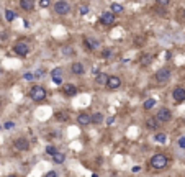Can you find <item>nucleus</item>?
I'll return each instance as SVG.
<instances>
[{
	"mask_svg": "<svg viewBox=\"0 0 185 177\" xmlns=\"http://www.w3.org/2000/svg\"><path fill=\"white\" fill-rule=\"evenodd\" d=\"M110 54H111V51L110 49H105L103 53H102V57H110Z\"/></svg>",
	"mask_w": 185,
	"mask_h": 177,
	"instance_id": "35",
	"label": "nucleus"
},
{
	"mask_svg": "<svg viewBox=\"0 0 185 177\" xmlns=\"http://www.w3.org/2000/svg\"><path fill=\"white\" fill-rule=\"evenodd\" d=\"M44 177H58V172H56V171H49V172H46Z\"/></svg>",
	"mask_w": 185,
	"mask_h": 177,
	"instance_id": "33",
	"label": "nucleus"
},
{
	"mask_svg": "<svg viewBox=\"0 0 185 177\" xmlns=\"http://www.w3.org/2000/svg\"><path fill=\"white\" fill-rule=\"evenodd\" d=\"M13 144H15V148L18 151H28L30 149V141H28L26 138H18Z\"/></svg>",
	"mask_w": 185,
	"mask_h": 177,
	"instance_id": "9",
	"label": "nucleus"
},
{
	"mask_svg": "<svg viewBox=\"0 0 185 177\" xmlns=\"http://www.w3.org/2000/svg\"><path fill=\"white\" fill-rule=\"evenodd\" d=\"M62 94L66 95V97H74V95L77 94V87L74 84H66L62 87Z\"/></svg>",
	"mask_w": 185,
	"mask_h": 177,
	"instance_id": "13",
	"label": "nucleus"
},
{
	"mask_svg": "<svg viewBox=\"0 0 185 177\" xmlns=\"http://www.w3.org/2000/svg\"><path fill=\"white\" fill-rule=\"evenodd\" d=\"M108 77L110 76H106V74H98V76L95 77V82L98 85H106V82H108Z\"/></svg>",
	"mask_w": 185,
	"mask_h": 177,
	"instance_id": "17",
	"label": "nucleus"
},
{
	"mask_svg": "<svg viewBox=\"0 0 185 177\" xmlns=\"http://www.w3.org/2000/svg\"><path fill=\"white\" fill-rule=\"evenodd\" d=\"M51 5V2H48V0H41L39 2V7H43V8H44V7H49Z\"/></svg>",
	"mask_w": 185,
	"mask_h": 177,
	"instance_id": "32",
	"label": "nucleus"
},
{
	"mask_svg": "<svg viewBox=\"0 0 185 177\" xmlns=\"http://www.w3.org/2000/svg\"><path fill=\"white\" fill-rule=\"evenodd\" d=\"M179 146L182 148V149H185V136L179 138Z\"/></svg>",
	"mask_w": 185,
	"mask_h": 177,
	"instance_id": "31",
	"label": "nucleus"
},
{
	"mask_svg": "<svg viewBox=\"0 0 185 177\" xmlns=\"http://www.w3.org/2000/svg\"><path fill=\"white\" fill-rule=\"evenodd\" d=\"M151 61H152V57L149 56V54H146V56L141 57V66H149V64H151Z\"/></svg>",
	"mask_w": 185,
	"mask_h": 177,
	"instance_id": "26",
	"label": "nucleus"
},
{
	"mask_svg": "<svg viewBox=\"0 0 185 177\" xmlns=\"http://www.w3.org/2000/svg\"><path fill=\"white\" fill-rule=\"evenodd\" d=\"M121 85V79L118 76H110L108 77V82H106V87L110 88V90H116V88Z\"/></svg>",
	"mask_w": 185,
	"mask_h": 177,
	"instance_id": "7",
	"label": "nucleus"
},
{
	"mask_svg": "<svg viewBox=\"0 0 185 177\" xmlns=\"http://www.w3.org/2000/svg\"><path fill=\"white\" fill-rule=\"evenodd\" d=\"M70 10V5L67 2H64V0H59V2L54 3V12L58 15H67Z\"/></svg>",
	"mask_w": 185,
	"mask_h": 177,
	"instance_id": "4",
	"label": "nucleus"
},
{
	"mask_svg": "<svg viewBox=\"0 0 185 177\" xmlns=\"http://www.w3.org/2000/svg\"><path fill=\"white\" fill-rule=\"evenodd\" d=\"M70 71H72V74H75V76H82V74L85 72L82 62H72V66H70Z\"/></svg>",
	"mask_w": 185,
	"mask_h": 177,
	"instance_id": "15",
	"label": "nucleus"
},
{
	"mask_svg": "<svg viewBox=\"0 0 185 177\" xmlns=\"http://www.w3.org/2000/svg\"><path fill=\"white\" fill-rule=\"evenodd\" d=\"M159 123H161V121H159L156 116H149L147 120H146V126H147V130H152V131H156V130L159 128Z\"/></svg>",
	"mask_w": 185,
	"mask_h": 177,
	"instance_id": "14",
	"label": "nucleus"
},
{
	"mask_svg": "<svg viewBox=\"0 0 185 177\" xmlns=\"http://www.w3.org/2000/svg\"><path fill=\"white\" fill-rule=\"evenodd\" d=\"M172 97L175 102H183L185 100V88L183 87H175L174 90H172Z\"/></svg>",
	"mask_w": 185,
	"mask_h": 177,
	"instance_id": "10",
	"label": "nucleus"
},
{
	"mask_svg": "<svg viewBox=\"0 0 185 177\" xmlns=\"http://www.w3.org/2000/svg\"><path fill=\"white\" fill-rule=\"evenodd\" d=\"M46 153L49 156H54V154H58V149H56L54 146H46Z\"/></svg>",
	"mask_w": 185,
	"mask_h": 177,
	"instance_id": "27",
	"label": "nucleus"
},
{
	"mask_svg": "<svg viewBox=\"0 0 185 177\" xmlns=\"http://www.w3.org/2000/svg\"><path fill=\"white\" fill-rule=\"evenodd\" d=\"M0 74H2V69H0Z\"/></svg>",
	"mask_w": 185,
	"mask_h": 177,
	"instance_id": "43",
	"label": "nucleus"
},
{
	"mask_svg": "<svg viewBox=\"0 0 185 177\" xmlns=\"http://www.w3.org/2000/svg\"><path fill=\"white\" fill-rule=\"evenodd\" d=\"M20 7H21L23 10L31 12V10L34 8V2H33V0H21V2H20Z\"/></svg>",
	"mask_w": 185,
	"mask_h": 177,
	"instance_id": "16",
	"label": "nucleus"
},
{
	"mask_svg": "<svg viewBox=\"0 0 185 177\" xmlns=\"http://www.w3.org/2000/svg\"><path fill=\"white\" fill-rule=\"evenodd\" d=\"M43 74H44V71H43V69L36 71V72H34V79H36V77H41V76H43Z\"/></svg>",
	"mask_w": 185,
	"mask_h": 177,
	"instance_id": "36",
	"label": "nucleus"
},
{
	"mask_svg": "<svg viewBox=\"0 0 185 177\" xmlns=\"http://www.w3.org/2000/svg\"><path fill=\"white\" fill-rule=\"evenodd\" d=\"M7 177H18V175H13V174H12V175H7Z\"/></svg>",
	"mask_w": 185,
	"mask_h": 177,
	"instance_id": "39",
	"label": "nucleus"
},
{
	"mask_svg": "<svg viewBox=\"0 0 185 177\" xmlns=\"http://www.w3.org/2000/svg\"><path fill=\"white\" fill-rule=\"evenodd\" d=\"M51 79H53L54 84L61 85V84H62V69H61V67L53 69V72H51Z\"/></svg>",
	"mask_w": 185,
	"mask_h": 177,
	"instance_id": "11",
	"label": "nucleus"
},
{
	"mask_svg": "<svg viewBox=\"0 0 185 177\" xmlns=\"http://www.w3.org/2000/svg\"><path fill=\"white\" fill-rule=\"evenodd\" d=\"M154 77H156L157 82H166V80H169V77H170V69L162 67V69H159L157 72H156Z\"/></svg>",
	"mask_w": 185,
	"mask_h": 177,
	"instance_id": "6",
	"label": "nucleus"
},
{
	"mask_svg": "<svg viewBox=\"0 0 185 177\" xmlns=\"http://www.w3.org/2000/svg\"><path fill=\"white\" fill-rule=\"evenodd\" d=\"M154 105H156V99H147L143 103V108L144 110H151V108H154Z\"/></svg>",
	"mask_w": 185,
	"mask_h": 177,
	"instance_id": "20",
	"label": "nucleus"
},
{
	"mask_svg": "<svg viewBox=\"0 0 185 177\" xmlns=\"http://www.w3.org/2000/svg\"><path fill=\"white\" fill-rule=\"evenodd\" d=\"M23 79H25V80H33V79H34V74H33V72H25V74H23Z\"/></svg>",
	"mask_w": 185,
	"mask_h": 177,
	"instance_id": "28",
	"label": "nucleus"
},
{
	"mask_svg": "<svg viewBox=\"0 0 185 177\" xmlns=\"http://www.w3.org/2000/svg\"><path fill=\"white\" fill-rule=\"evenodd\" d=\"M92 177H98V175H97V174H94V175H92Z\"/></svg>",
	"mask_w": 185,
	"mask_h": 177,
	"instance_id": "40",
	"label": "nucleus"
},
{
	"mask_svg": "<svg viewBox=\"0 0 185 177\" xmlns=\"http://www.w3.org/2000/svg\"><path fill=\"white\" fill-rule=\"evenodd\" d=\"M0 107H2V102H0Z\"/></svg>",
	"mask_w": 185,
	"mask_h": 177,
	"instance_id": "42",
	"label": "nucleus"
},
{
	"mask_svg": "<svg viewBox=\"0 0 185 177\" xmlns=\"http://www.w3.org/2000/svg\"><path fill=\"white\" fill-rule=\"evenodd\" d=\"M77 123H79L80 126H87V125L92 123V115H89V113H79V116H77Z\"/></svg>",
	"mask_w": 185,
	"mask_h": 177,
	"instance_id": "12",
	"label": "nucleus"
},
{
	"mask_svg": "<svg viewBox=\"0 0 185 177\" xmlns=\"http://www.w3.org/2000/svg\"><path fill=\"white\" fill-rule=\"evenodd\" d=\"M0 130H2V126H0Z\"/></svg>",
	"mask_w": 185,
	"mask_h": 177,
	"instance_id": "44",
	"label": "nucleus"
},
{
	"mask_svg": "<svg viewBox=\"0 0 185 177\" xmlns=\"http://www.w3.org/2000/svg\"><path fill=\"white\" fill-rule=\"evenodd\" d=\"M84 43H85V46H87L89 49H95L98 46V43L94 41V40H89V38H84Z\"/></svg>",
	"mask_w": 185,
	"mask_h": 177,
	"instance_id": "21",
	"label": "nucleus"
},
{
	"mask_svg": "<svg viewBox=\"0 0 185 177\" xmlns=\"http://www.w3.org/2000/svg\"><path fill=\"white\" fill-rule=\"evenodd\" d=\"M56 120H58V121H67L69 116H67V113H64V112H58V113H56Z\"/></svg>",
	"mask_w": 185,
	"mask_h": 177,
	"instance_id": "25",
	"label": "nucleus"
},
{
	"mask_svg": "<svg viewBox=\"0 0 185 177\" xmlns=\"http://www.w3.org/2000/svg\"><path fill=\"white\" fill-rule=\"evenodd\" d=\"M5 18H7V21H13L17 18V13L13 10H5Z\"/></svg>",
	"mask_w": 185,
	"mask_h": 177,
	"instance_id": "24",
	"label": "nucleus"
},
{
	"mask_svg": "<svg viewBox=\"0 0 185 177\" xmlns=\"http://www.w3.org/2000/svg\"><path fill=\"white\" fill-rule=\"evenodd\" d=\"M154 139H156L157 143H161V144H164L166 139H167V136L164 135V133H156V135H154Z\"/></svg>",
	"mask_w": 185,
	"mask_h": 177,
	"instance_id": "23",
	"label": "nucleus"
},
{
	"mask_svg": "<svg viewBox=\"0 0 185 177\" xmlns=\"http://www.w3.org/2000/svg\"><path fill=\"white\" fill-rule=\"evenodd\" d=\"M110 8H111V12H113V15L115 13H123V5L121 3H118V2H113L111 5H110Z\"/></svg>",
	"mask_w": 185,
	"mask_h": 177,
	"instance_id": "18",
	"label": "nucleus"
},
{
	"mask_svg": "<svg viewBox=\"0 0 185 177\" xmlns=\"http://www.w3.org/2000/svg\"><path fill=\"white\" fill-rule=\"evenodd\" d=\"M139 171H141V167H139V166H134V167H133V172H134V174H138Z\"/></svg>",
	"mask_w": 185,
	"mask_h": 177,
	"instance_id": "37",
	"label": "nucleus"
},
{
	"mask_svg": "<svg viewBox=\"0 0 185 177\" xmlns=\"http://www.w3.org/2000/svg\"><path fill=\"white\" fill-rule=\"evenodd\" d=\"M149 162H151V167H152V169H166L169 161H167V156H166V154H161V153H159V154H154Z\"/></svg>",
	"mask_w": 185,
	"mask_h": 177,
	"instance_id": "1",
	"label": "nucleus"
},
{
	"mask_svg": "<svg viewBox=\"0 0 185 177\" xmlns=\"http://www.w3.org/2000/svg\"><path fill=\"white\" fill-rule=\"evenodd\" d=\"M30 97L34 102H43V100L46 99V88L41 87V85H33L30 88Z\"/></svg>",
	"mask_w": 185,
	"mask_h": 177,
	"instance_id": "2",
	"label": "nucleus"
},
{
	"mask_svg": "<svg viewBox=\"0 0 185 177\" xmlns=\"http://www.w3.org/2000/svg\"><path fill=\"white\" fill-rule=\"evenodd\" d=\"M115 23V15L111 12H105L100 17V25H113Z\"/></svg>",
	"mask_w": 185,
	"mask_h": 177,
	"instance_id": "8",
	"label": "nucleus"
},
{
	"mask_svg": "<svg viewBox=\"0 0 185 177\" xmlns=\"http://www.w3.org/2000/svg\"><path fill=\"white\" fill-rule=\"evenodd\" d=\"M182 12H183V18H185V10H182Z\"/></svg>",
	"mask_w": 185,
	"mask_h": 177,
	"instance_id": "41",
	"label": "nucleus"
},
{
	"mask_svg": "<svg viewBox=\"0 0 185 177\" xmlns=\"http://www.w3.org/2000/svg\"><path fill=\"white\" fill-rule=\"evenodd\" d=\"M13 126H15V123H13V121H7V123L3 125V128H5V130H12Z\"/></svg>",
	"mask_w": 185,
	"mask_h": 177,
	"instance_id": "30",
	"label": "nucleus"
},
{
	"mask_svg": "<svg viewBox=\"0 0 185 177\" xmlns=\"http://www.w3.org/2000/svg\"><path fill=\"white\" fill-rule=\"evenodd\" d=\"M103 120H105V118H103L102 113H94V115H92V123H94V125H100V123H103Z\"/></svg>",
	"mask_w": 185,
	"mask_h": 177,
	"instance_id": "19",
	"label": "nucleus"
},
{
	"mask_svg": "<svg viewBox=\"0 0 185 177\" xmlns=\"http://www.w3.org/2000/svg\"><path fill=\"white\" fill-rule=\"evenodd\" d=\"M79 13H80V15H87V13H89V7H87V5H82L80 8H79Z\"/></svg>",
	"mask_w": 185,
	"mask_h": 177,
	"instance_id": "29",
	"label": "nucleus"
},
{
	"mask_svg": "<svg viewBox=\"0 0 185 177\" xmlns=\"http://www.w3.org/2000/svg\"><path fill=\"white\" fill-rule=\"evenodd\" d=\"M53 161L56 162V164H62V162L66 161V156H64L62 153H58V154H54V156H53Z\"/></svg>",
	"mask_w": 185,
	"mask_h": 177,
	"instance_id": "22",
	"label": "nucleus"
},
{
	"mask_svg": "<svg viewBox=\"0 0 185 177\" xmlns=\"http://www.w3.org/2000/svg\"><path fill=\"white\" fill-rule=\"evenodd\" d=\"M13 53L17 56H20V57H26L30 54V46H28L25 41H18L15 46H13Z\"/></svg>",
	"mask_w": 185,
	"mask_h": 177,
	"instance_id": "3",
	"label": "nucleus"
},
{
	"mask_svg": "<svg viewBox=\"0 0 185 177\" xmlns=\"http://www.w3.org/2000/svg\"><path fill=\"white\" fill-rule=\"evenodd\" d=\"M159 5H162V7H166V5H169V2H166V0H161V2H157Z\"/></svg>",
	"mask_w": 185,
	"mask_h": 177,
	"instance_id": "38",
	"label": "nucleus"
},
{
	"mask_svg": "<svg viewBox=\"0 0 185 177\" xmlns=\"http://www.w3.org/2000/svg\"><path fill=\"white\" fill-rule=\"evenodd\" d=\"M62 53L69 56V54H72V53H74V51H72V48H64V49H62Z\"/></svg>",
	"mask_w": 185,
	"mask_h": 177,
	"instance_id": "34",
	"label": "nucleus"
},
{
	"mask_svg": "<svg viewBox=\"0 0 185 177\" xmlns=\"http://www.w3.org/2000/svg\"><path fill=\"white\" fill-rule=\"evenodd\" d=\"M156 118H157L161 123H167V121H170V118H172V113H170L169 108H161L157 112V115H156Z\"/></svg>",
	"mask_w": 185,
	"mask_h": 177,
	"instance_id": "5",
	"label": "nucleus"
}]
</instances>
